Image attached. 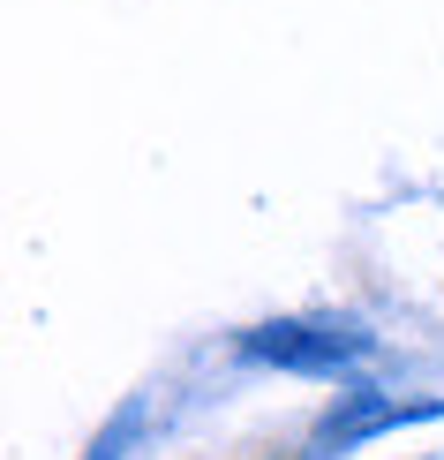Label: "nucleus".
Returning <instances> with one entry per match:
<instances>
[{
  "label": "nucleus",
  "mask_w": 444,
  "mask_h": 460,
  "mask_svg": "<svg viewBox=\"0 0 444 460\" xmlns=\"http://www.w3.org/2000/svg\"><path fill=\"white\" fill-rule=\"evenodd\" d=\"M377 340L346 317H279V324H257L241 332V355L248 362H279V370H346L361 362Z\"/></svg>",
  "instance_id": "1"
},
{
  "label": "nucleus",
  "mask_w": 444,
  "mask_h": 460,
  "mask_svg": "<svg viewBox=\"0 0 444 460\" xmlns=\"http://www.w3.org/2000/svg\"><path fill=\"white\" fill-rule=\"evenodd\" d=\"M430 415H444V400H392V393H339V408L317 423V438H309V453L332 460L346 446H361V438H384L399 423H430Z\"/></svg>",
  "instance_id": "2"
},
{
  "label": "nucleus",
  "mask_w": 444,
  "mask_h": 460,
  "mask_svg": "<svg viewBox=\"0 0 444 460\" xmlns=\"http://www.w3.org/2000/svg\"><path fill=\"white\" fill-rule=\"evenodd\" d=\"M83 460H121V430H106V438H99V446H91Z\"/></svg>",
  "instance_id": "3"
}]
</instances>
